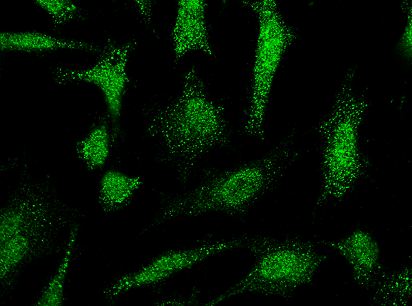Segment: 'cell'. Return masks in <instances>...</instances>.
Here are the masks:
<instances>
[{
	"mask_svg": "<svg viewBox=\"0 0 412 306\" xmlns=\"http://www.w3.org/2000/svg\"><path fill=\"white\" fill-rule=\"evenodd\" d=\"M290 143L286 139L261 158L232 169L210 171L191 189L168 195L154 223L211 212L231 215L246 212L299 155Z\"/></svg>",
	"mask_w": 412,
	"mask_h": 306,
	"instance_id": "obj_1",
	"label": "cell"
},
{
	"mask_svg": "<svg viewBox=\"0 0 412 306\" xmlns=\"http://www.w3.org/2000/svg\"><path fill=\"white\" fill-rule=\"evenodd\" d=\"M147 133L163 143L183 183L201 157L229 143L224 108L208 96L194 67L186 72L178 97L154 111Z\"/></svg>",
	"mask_w": 412,
	"mask_h": 306,
	"instance_id": "obj_2",
	"label": "cell"
},
{
	"mask_svg": "<svg viewBox=\"0 0 412 306\" xmlns=\"http://www.w3.org/2000/svg\"><path fill=\"white\" fill-rule=\"evenodd\" d=\"M355 69L345 75L329 113L316 129L325 139L323 183L314 210L330 198L341 200L366 173L368 160L360 150L358 130L368 103L354 89Z\"/></svg>",
	"mask_w": 412,
	"mask_h": 306,
	"instance_id": "obj_3",
	"label": "cell"
},
{
	"mask_svg": "<svg viewBox=\"0 0 412 306\" xmlns=\"http://www.w3.org/2000/svg\"><path fill=\"white\" fill-rule=\"evenodd\" d=\"M245 248L255 258L250 272L205 305H215L247 292L288 296L298 287L310 283L328 258L311 242L297 237H248Z\"/></svg>",
	"mask_w": 412,
	"mask_h": 306,
	"instance_id": "obj_4",
	"label": "cell"
},
{
	"mask_svg": "<svg viewBox=\"0 0 412 306\" xmlns=\"http://www.w3.org/2000/svg\"><path fill=\"white\" fill-rule=\"evenodd\" d=\"M51 202V199L34 188H21L1 209V285H10L23 268L54 245L57 217Z\"/></svg>",
	"mask_w": 412,
	"mask_h": 306,
	"instance_id": "obj_5",
	"label": "cell"
},
{
	"mask_svg": "<svg viewBox=\"0 0 412 306\" xmlns=\"http://www.w3.org/2000/svg\"><path fill=\"white\" fill-rule=\"evenodd\" d=\"M257 14L259 32L244 132L264 140V122L277 68L296 38L273 0L244 1Z\"/></svg>",
	"mask_w": 412,
	"mask_h": 306,
	"instance_id": "obj_6",
	"label": "cell"
},
{
	"mask_svg": "<svg viewBox=\"0 0 412 306\" xmlns=\"http://www.w3.org/2000/svg\"><path fill=\"white\" fill-rule=\"evenodd\" d=\"M248 237L216 242L198 247L163 252L138 270L122 276L103 291L108 301L137 287L161 283L172 275L191 268L208 257L236 248H244Z\"/></svg>",
	"mask_w": 412,
	"mask_h": 306,
	"instance_id": "obj_7",
	"label": "cell"
},
{
	"mask_svg": "<svg viewBox=\"0 0 412 306\" xmlns=\"http://www.w3.org/2000/svg\"><path fill=\"white\" fill-rule=\"evenodd\" d=\"M136 43H108L103 47L100 58L86 69L57 68L54 80L58 84L84 81L95 84L104 95L108 116L117 130L120 119L123 97L130 80L126 72L129 55Z\"/></svg>",
	"mask_w": 412,
	"mask_h": 306,
	"instance_id": "obj_8",
	"label": "cell"
},
{
	"mask_svg": "<svg viewBox=\"0 0 412 306\" xmlns=\"http://www.w3.org/2000/svg\"><path fill=\"white\" fill-rule=\"evenodd\" d=\"M337 250L349 262L354 281L362 287L374 288L385 272L380 261L377 242L366 231L358 228L338 241H322Z\"/></svg>",
	"mask_w": 412,
	"mask_h": 306,
	"instance_id": "obj_9",
	"label": "cell"
},
{
	"mask_svg": "<svg viewBox=\"0 0 412 306\" xmlns=\"http://www.w3.org/2000/svg\"><path fill=\"white\" fill-rule=\"evenodd\" d=\"M205 1H178V10L172 32L176 62L188 51H201L213 55L205 21Z\"/></svg>",
	"mask_w": 412,
	"mask_h": 306,
	"instance_id": "obj_10",
	"label": "cell"
},
{
	"mask_svg": "<svg viewBox=\"0 0 412 306\" xmlns=\"http://www.w3.org/2000/svg\"><path fill=\"white\" fill-rule=\"evenodd\" d=\"M2 51L42 52L58 49L80 50L89 52L103 51V47L89 43L56 37L37 32H1Z\"/></svg>",
	"mask_w": 412,
	"mask_h": 306,
	"instance_id": "obj_11",
	"label": "cell"
},
{
	"mask_svg": "<svg viewBox=\"0 0 412 306\" xmlns=\"http://www.w3.org/2000/svg\"><path fill=\"white\" fill-rule=\"evenodd\" d=\"M142 184L139 176L116 169L107 170L100 181L98 202L100 207L106 213L123 209L130 202Z\"/></svg>",
	"mask_w": 412,
	"mask_h": 306,
	"instance_id": "obj_12",
	"label": "cell"
},
{
	"mask_svg": "<svg viewBox=\"0 0 412 306\" xmlns=\"http://www.w3.org/2000/svg\"><path fill=\"white\" fill-rule=\"evenodd\" d=\"M411 270L408 266L386 271L374 287L372 300L381 305H406L411 297Z\"/></svg>",
	"mask_w": 412,
	"mask_h": 306,
	"instance_id": "obj_13",
	"label": "cell"
},
{
	"mask_svg": "<svg viewBox=\"0 0 412 306\" xmlns=\"http://www.w3.org/2000/svg\"><path fill=\"white\" fill-rule=\"evenodd\" d=\"M111 149V135L106 120L94 126L76 145L79 159L91 171L102 168L108 159Z\"/></svg>",
	"mask_w": 412,
	"mask_h": 306,
	"instance_id": "obj_14",
	"label": "cell"
},
{
	"mask_svg": "<svg viewBox=\"0 0 412 306\" xmlns=\"http://www.w3.org/2000/svg\"><path fill=\"white\" fill-rule=\"evenodd\" d=\"M78 226L71 229L65 244L64 255L50 280L41 292L36 306H60L65 300V283L76 244Z\"/></svg>",
	"mask_w": 412,
	"mask_h": 306,
	"instance_id": "obj_15",
	"label": "cell"
},
{
	"mask_svg": "<svg viewBox=\"0 0 412 306\" xmlns=\"http://www.w3.org/2000/svg\"><path fill=\"white\" fill-rule=\"evenodd\" d=\"M35 3L49 14L57 25H64L79 16L80 8L71 1L39 0Z\"/></svg>",
	"mask_w": 412,
	"mask_h": 306,
	"instance_id": "obj_16",
	"label": "cell"
},
{
	"mask_svg": "<svg viewBox=\"0 0 412 306\" xmlns=\"http://www.w3.org/2000/svg\"><path fill=\"white\" fill-rule=\"evenodd\" d=\"M407 14V24L398 45V51L407 60L411 57V7L407 5L404 8Z\"/></svg>",
	"mask_w": 412,
	"mask_h": 306,
	"instance_id": "obj_17",
	"label": "cell"
},
{
	"mask_svg": "<svg viewBox=\"0 0 412 306\" xmlns=\"http://www.w3.org/2000/svg\"><path fill=\"white\" fill-rule=\"evenodd\" d=\"M135 3L140 11L142 17L147 23H150L151 21V8L152 2L150 1H135Z\"/></svg>",
	"mask_w": 412,
	"mask_h": 306,
	"instance_id": "obj_18",
	"label": "cell"
}]
</instances>
